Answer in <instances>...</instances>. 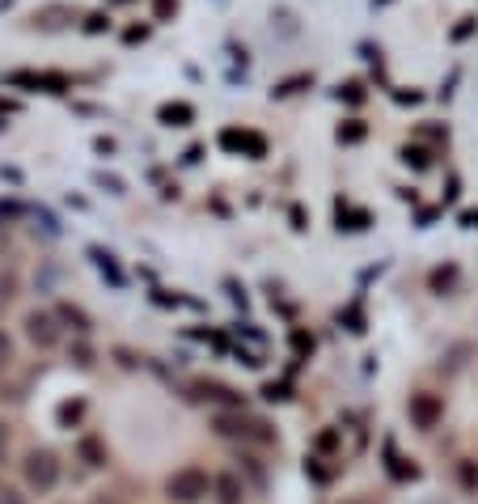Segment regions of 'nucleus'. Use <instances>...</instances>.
I'll return each instance as SVG.
<instances>
[{
    "label": "nucleus",
    "mask_w": 478,
    "mask_h": 504,
    "mask_svg": "<svg viewBox=\"0 0 478 504\" xmlns=\"http://www.w3.org/2000/svg\"><path fill=\"white\" fill-rule=\"evenodd\" d=\"M208 475L199 467H183V470H174L170 479H165V496H170L174 504H199L204 496H208Z\"/></svg>",
    "instance_id": "1"
},
{
    "label": "nucleus",
    "mask_w": 478,
    "mask_h": 504,
    "mask_svg": "<svg viewBox=\"0 0 478 504\" xmlns=\"http://www.w3.org/2000/svg\"><path fill=\"white\" fill-rule=\"evenodd\" d=\"M22 475L35 492H51L60 483V458L51 454V449H30L22 462Z\"/></svg>",
    "instance_id": "2"
},
{
    "label": "nucleus",
    "mask_w": 478,
    "mask_h": 504,
    "mask_svg": "<svg viewBox=\"0 0 478 504\" xmlns=\"http://www.w3.org/2000/svg\"><path fill=\"white\" fill-rule=\"evenodd\" d=\"M216 432H221V437H242V441H271L263 419H245V416H237V411L216 416Z\"/></svg>",
    "instance_id": "3"
},
{
    "label": "nucleus",
    "mask_w": 478,
    "mask_h": 504,
    "mask_svg": "<svg viewBox=\"0 0 478 504\" xmlns=\"http://www.w3.org/2000/svg\"><path fill=\"white\" fill-rule=\"evenodd\" d=\"M25 339L35 348H55L60 344V322L51 318V314H43V309H30L25 314Z\"/></svg>",
    "instance_id": "4"
},
{
    "label": "nucleus",
    "mask_w": 478,
    "mask_h": 504,
    "mask_svg": "<svg viewBox=\"0 0 478 504\" xmlns=\"http://www.w3.org/2000/svg\"><path fill=\"white\" fill-rule=\"evenodd\" d=\"M411 419H415L419 428H436V419H441V398H436V394H411Z\"/></svg>",
    "instance_id": "5"
},
{
    "label": "nucleus",
    "mask_w": 478,
    "mask_h": 504,
    "mask_svg": "<svg viewBox=\"0 0 478 504\" xmlns=\"http://www.w3.org/2000/svg\"><path fill=\"white\" fill-rule=\"evenodd\" d=\"M212 488H216V500H221V504H242L245 500V483L237 479L234 470H224V475L212 483Z\"/></svg>",
    "instance_id": "6"
},
{
    "label": "nucleus",
    "mask_w": 478,
    "mask_h": 504,
    "mask_svg": "<svg viewBox=\"0 0 478 504\" xmlns=\"http://www.w3.org/2000/svg\"><path fill=\"white\" fill-rule=\"evenodd\" d=\"M195 398H212V403H229V407H242V394H234L229 386H216V381H199L195 386Z\"/></svg>",
    "instance_id": "7"
},
{
    "label": "nucleus",
    "mask_w": 478,
    "mask_h": 504,
    "mask_svg": "<svg viewBox=\"0 0 478 504\" xmlns=\"http://www.w3.org/2000/svg\"><path fill=\"white\" fill-rule=\"evenodd\" d=\"M81 458H85V467H102V462H106V445H102L98 437H85V441H81Z\"/></svg>",
    "instance_id": "8"
},
{
    "label": "nucleus",
    "mask_w": 478,
    "mask_h": 504,
    "mask_svg": "<svg viewBox=\"0 0 478 504\" xmlns=\"http://www.w3.org/2000/svg\"><path fill=\"white\" fill-rule=\"evenodd\" d=\"M60 318L68 322L73 331H89V318H85V314H81V309H76V306H60Z\"/></svg>",
    "instance_id": "9"
},
{
    "label": "nucleus",
    "mask_w": 478,
    "mask_h": 504,
    "mask_svg": "<svg viewBox=\"0 0 478 504\" xmlns=\"http://www.w3.org/2000/svg\"><path fill=\"white\" fill-rule=\"evenodd\" d=\"M9 360H13V344H9V335L0 331V373L9 369Z\"/></svg>",
    "instance_id": "10"
},
{
    "label": "nucleus",
    "mask_w": 478,
    "mask_h": 504,
    "mask_svg": "<svg viewBox=\"0 0 478 504\" xmlns=\"http://www.w3.org/2000/svg\"><path fill=\"white\" fill-rule=\"evenodd\" d=\"M13 288H17V280H13V276H0V306L13 301Z\"/></svg>",
    "instance_id": "11"
},
{
    "label": "nucleus",
    "mask_w": 478,
    "mask_h": 504,
    "mask_svg": "<svg viewBox=\"0 0 478 504\" xmlns=\"http://www.w3.org/2000/svg\"><path fill=\"white\" fill-rule=\"evenodd\" d=\"M174 9H178V0H153V13H157L161 22H165V17H170Z\"/></svg>",
    "instance_id": "12"
},
{
    "label": "nucleus",
    "mask_w": 478,
    "mask_h": 504,
    "mask_svg": "<svg viewBox=\"0 0 478 504\" xmlns=\"http://www.w3.org/2000/svg\"><path fill=\"white\" fill-rule=\"evenodd\" d=\"M0 504H25V500H22L17 492H13L9 483H0Z\"/></svg>",
    "instance_id": "13"
},
{
    "label": "nucleus",
    "mask_w": 478,
    "mask_h": 504,
    "mask_svg": "<svg viewBox=\"0 0 478 504\" xmlns=\"http://www.w3.org/2000/svg\"><path fill=\"white\" fill-rule=\"evenodd\" d=\"M161 115H165L170 124H174V119H191V111H186V106H165V111H161Z\"/></svg>",
    "instance_id": "14"
},
{
    "label": "nucleus",
    "mask_w": 478,
    "mask_h": 504,
    "mask_svg": "<svg viewBox=\"0 0 478 504\" xmlns=\"http://www.w3.org/2000/svg\"><path fill=\"white\" fill-rule=\"evenodd\" d=\"M9 441H13V432H9V424L0 419V458H5V449H9Z\"/></svg>",
    "instance_id": "15"
},
{
    "label": "nucleus",
    "mask_w": 478,
    "mask_h": 504,
    "mask_svg": "<svg viewBox=\"0 0 478 504\" xmlns=\"http://www.w3.org/2000/svg\"><path fill=\"white\" fill-rule=\"evenodd\" d=\"M76 365H81V369H89V365H94V352H89V348H76Z\"/></svg>",
    "instance_id": "16"
},
{
    "label": "nucleus",
    "mask_w": 478,
    "mask_h": 504,
    "mask_svg": "<svg viewBox=\"0 0 478 504\" xmlns=\"http://www.w3.org/2000/svg\"><path fill=\"white\" fill-rule=\"evenodd\" d=\"M76 416H81V403H64L60 407V419H76Z\"/></svg>",
    "instance_id": "17"
},
{
    "label": "nucleus",
    "mask_w": 478,
    "mask_h": 504,
    "mask_svg": "<svg viewBox=\"0 0 478 504\" xmlns=\"http://www.w3.org/2000/svg\"><path fill=\"white\" fill-rule=\"evenodd\" d=\"M339 136H344V140H360V136H364V127H360V124H352L347 132H339Z\"/></svg>",
    "instance_id": "18"
}]
</instances>
